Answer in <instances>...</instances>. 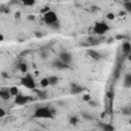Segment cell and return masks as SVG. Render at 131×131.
<instances>
[{"mask_svg":"<svg viewBox=\"0 0 131 131\" xmlns=\"http://www.w3.org/2000/svg\"><path fill=\"white\" fill-rule=\"evenodd\" d=\"M31 99H32V97H30V96H26V95L18 94L17 96H15L14 102H15V104H17V106H25V104H27Z\"/></svg>","mask_w":131,"mask_h":131,"instance_id":"cell-5","label":"cell"},{"mask_svg":"<svg viewBox=\"0 0 131 131\" xmlns=\"http://www.w3.org/2000/svg\"><path fill=\"white\" fill-rule=\"evenodd\" d=\"M119 14H120L121 16H122V15H125V14H126V11H120Z\"/></svg>","mask_w":131,"mask_h":131,"instance_id":"cell-32","label":"cell"},{"mask_svg":"<svg viewBox=\"0 0 131 131\" xmlns=\"http://www.w3.org/2000/svg\"><path fill=\"white\" fill-rule=\"evenodd\" d=\"M5 116V111L3 110V108H1V109H0V117H4Z\"/></svg>","mask_w":131,"mask_h":131,"instance_id":"cell-25","label":"cell"},{"mask_svg":"<svg viewBox=\"0 0 131 131\" xmlns=\"http://www.w3.org/2000/svg\"><path fill=\"white\" fill-rule=\"evenodd\" d=\"M28 20L29 21H34L35 20V15L34 14H29L28 15Z\"/></svg>","mask_w":131,"mask_h":131,"instance_id":"cell-27","label":"cell"},{"mask_svg":"<svg viewBox=\"0 0 131 131\" xmlns=\"http://www.w3.org/2000/svg\"><path fill=\"white\" fill-rule=\"evenodd\" d=\"M21 83H22L23 86H25L28 89H31V90L34 89L35 90V88H36L35 80H34V78L31 74H26L25 76L21 79Z\"/></svg>","mask_w":131,"mask_h":131,"instance_id":"cell-2","label":"cell"},{"mask_svg":"<svg viewBox=\"0 0 131 131\" xmlns=\"http://www.w3.org/2000/svg\"><path fill=\"white\" fill-rule=\"evenodd\" d=\"M34 118L37 119H53L54 118V112L52 110H50L49 108H38L36 109L34 112Z\"/></svg>","mask_w":131,"mask_h":131,"instance_id":"cell-1","label":"cell"},{"mask_svg":"<svg viewBox=\"0 0 131 131\" xmlns=\"http://www.w3.org/2000/svg\"><path fill=\"white\" fill-rule=\"evenodd\" d=\"M0 97H1L3 100H8L11 97L9 89H2L1 91H0Z\"/></svg>","mask_w":131,"mask_h":131,"instance_id":"cell-8","label":"cell"},{"mask_svg":"<svg viewBox=\"0 0 131 131\" xmlns=\"http://www.w3.org/2000/svg\"><path fill=\"white\" fill-rule=\"evenodd\" d=\"M101 128L103 129V131H114V127L112 126L111 124H107V123H103V124H100Z\"/></svg>","mask_w":131,"mask_h":131,"instance_id":"cell-15","label":"cell"},{"mask_svg":"<svg viewBox=\"0 0 131 131\" xmlns=\"http://www.w3.org/2000/svg\"><path fill=\"white\" fill-rule=\"evenodd\" d=\"M37 93H38V96L41 99H45L46 98V93L45 92H43V91H37Z\"/></svg>","mask_w":131,"mask_h":131,"instance_id":"cell-23","label":"cell"},{"mask_svg":"<svg viewBox=\"0 0 131 131\" xmlns=\"http://www.w3.org/2000/svg\"><path fill=\"white\" fill-rule=\"evenodd\" d=\"M4 40V36H3V34L1 33L0 34V41H3Z\"/></svg>","mask_w":131,"mask_h":131,"instance_id":"cell-30","label":"cell"},{"mask_svg":"<svg viewBox=\"0 0 131 131\" xmlns=\"http://www.w3.org/2000/svg\"><path fill=\"white\" fill-rule=\"evenodd\" d=\"M43 20L47 25H55L58 22V14L53 10H50L43 14Z\"/></svg>","mask_w":131,"mask_h":131,"instance_id":"cell-4","label":"cell"},{"mask_svg":"<svg viewBox=\"0 0 131 131\" xmlns=\"http://www.w3.org/2000/svg\"><path fill=\"white\" fill-rule=\"evenodd\" d=\"M40 86L42 88H46L49 86V81H48V78H42L40 80Z\"/></svg>","mask_w":131,"mask_h":131,"instance_id":"cell-17","label":"cell"},{"mask_svg":"<svg viewBox=\"0 0 131 131\" xmlns=\"http://www.w3.org/2000/svg\"><path fill=\"white\" fill-rule=\"evenodd\" d=\"M124 85H125V87H131V74L125 75V78H124Z\"/></svg>","mask_w":131,"mask_h":131,"instance_id":"cell-14","label":"cell"},{"mask_svg":"<svg viewBox=\"0 0 131 131\" xmlns=\"http://www.w3.org/2000/svg\"><path fill=\"white\" fill-rule=\"evenodd\" d=\"M83 116H84V118H86L87 120H92V117H91V116H90V117L87 116V115H83Z\"/></svg>","mask_w":131,"mask_h":131,"instance_id":"cell-29","label":"cell"},{"mask_svg":"<svg viewBox=\"0 0 131 131\" xmlns=\"http://www.w3.org/2000/svg\"><path fill=\"white\" fill-rule=\"evenodd\" d=\"M123 6H124V9L126 12L131 13V1H125L123 3Z\"/></svg>","mask_w":131,"mask_h":131,"instance_id":"cell-16","label":"cell"},{"mask_svg":"<svg viewBox=\"0 0 131 131\" xmlns=\"http://www.w3.org/2000/svg\"><path fill=\"white\" fill-rule=\"evenodd\" d=\"M110 30V27L104 22H97L93 26V32L96 35H103Z\"/></svg>","mask_w":131,"mask_h":131,"instance_id":"cell-3","label":"cell"},{"mask_svg":"<svg viewBox=\"0 0 131 131\" xmlns=\"http://www.w3.org/2000/svg\"><path fill=\"white\" fill-rule=\"evenodd\" d=\"M36 2L34 1V0H24L23 1V4L26 5V6H33Z\"/></svg>","mask_w":131,"mask_h":131,"instance_id":"cell-20","label":"cell"},{"mask_svg":"<svg viewBox=\"0 0 131 131\" xmlns=\"http://www.w3.org/2000/svg\"><path fill=\"white\" fill-rule=\"evenodd\" d=\"M82 99L84 100V101H87V102H89L92 98H91V95L90 94H84L83 96H82Z\"/></svg>","mask_w":131,"mask_h":131,"instance_id":"cell-22","label":"cell"},{"mask_svg":"<svg viewBox=\"0 0 131 131\" xmlns=\"http://www.w3.org/2000/svg\"><path fill=\"white\" fill-rule=\"evenodd\" d=\"M115 13H113V12H109V13H107V18L108 20H110V21H113V20H115Z\"/></svg>","mask_w":131,"mask_h":131,"instance_id":"cell-21","label":"cell"},{"mask_svg":"<svg viewBox=\"0 0 131 131\" xmlns=\"http://www.w3.org/2000/svg\"><path fill=\"white\" fill-rule=\"evenodd\" d=\"M129 124H130V125H131V120H130V121H129Z\"/></svg>","mask_w":131,"mask_h":131,"instance_id":"cell-33","label":"cell"},{"mask_svg":"<svg viewBox=\"0 0 131 131\" xmlns=\"http://www.w3.org/2000/svg\"><path fill=\"white\" fill-rule=\"evenodd\" d=\"M87 53H88L89 57H90L92 60H94V61H98V60H100V58H101L100 53H99L98 51L93 50V49H88V50H87Z\"/></svg>","mask_w":131,"mask_h":131,"instance_id":"cell-7","label":"cell"},{"mask_svg":"<svg viewBox=\"0 0 131 131\" xmlns=\"http://www.w3.org/2000/svg\"><path fill=\"white\" fill-rule=\"evenodd\" d=\"M14 16H15V18H20V17H21V13L17 11V12L14 13Z\"/></svg>","mask_w":131,"mask_h":131,"instance_id":"cell-28","label":"cell"},{"mask_svg":"<svg viewBox=\"0 0 131 131\" xmlns=\"http://www.w3.org/2000/svg\"><path fill=\"white\" fill-rule=\"evenodd\" d=\"M70 124L71 125H77L78 124V122H79V120H78V118L76 117V116H74V117H71L70 118Z\"/></svg>","mask_w":131,"mask_h":131,"instance_id":"cell-19","label":"cell"},{"mask_svg":"<svg viewBox=\"0 0 131 131\" xmlns=\"http://www.w3.org/2000/svg\"><path fill=\"white\" fill-rule=\"evenodd\" d=\"M127 60H128L129 62H131V53H129V54H127Z\"/></svg>","mask_w":131,"mask_h":131,"instance_id":"cell-31","label":"cell"},{"mask_svg":"<svg viewBox=\"0 0 131 131\" xmlns=\"http://www.w3.org/2000/svg\"><path fill=\"white\" fill-rule=\"evenodd\" d=\"M53 67L54 68H58V69H65V68H68V65H66L65 63H63L60 59L59 60H55L53 62Z\"/></svg>","mask_w":131,"mask_h":131,"instance_id":"cell-9","label":"cell"},{"mask_svg":"<svg viewBox=\"0 0 131 131\" xmlns=\"http://www.w3.org/2000/svg\"><path fill=\"white\" fill-rule=\"evenodd\" d=\"M72 86V93H74V94H77V93H81L83 91V88L81 86H78L77 84H71Z\"/></svg>","mask_w":131,"mask_h":131,"instance_id":"cell-11","label":"cell"},{"mask_svg":"<svg viewBox=\"0 0 131 131\" xmlns=\"http://www.w3.org/2000/svg\"><path fill=\"white\" fill-rule=\"evenodd\" d=\"M18 67H20V71H21L23 74H28V73H27V72H28V66H27V64L23 63V64H21Z\"/></svg>","mask_w":131,"mask_h":131,"instance_id":"cell-18","label":"cell"},{"mask_svg":"<svg viewBox=\"0 0 131 131\" xmlns=\"http://www.w3.org/2000/svg\"><path fill=\"white\" fill-rule=\"evenodd\" d=\"M89 104H90L91 107H93V108H95V107L97 106V102H96V101H93V100L91 99V100L89 101Z\"/></svg>","mask_w":131,"mask_h":131,"instance_id":"cell-24","label":"cell"},{"mask_svg":"<svg viewBox=\"0 0 131 131\" xmlns=\"http://www.w3.org/2000/svg\"><path fill=\"white\" fill-rule=\"evenodd\" d=\"M48 81H49V85L50 86H54V85H57L59 83L60 79L57 76H49L48 77Z\"/></svg>","mask_w":131,"mask_h":131,"instance_id":"cell-12","label":"cell"},{"mask_svg":"<svg viewBox=\"0 0 131 131\" xmlns=\"http://www.w3.org/2000/svg\"><path fill=\"white\" fill-rule=\"evenodd\" d=\"M8 89H9V92H10L11 96H13V97H15V96H17L18 94H20V91H18V88L16 86H12V87H10Z\"/></svg>","mask_w":131,"mask_h":131,"instance_id":"cell-13","label":"cell"},{"mask_svg":"<svg viewBox=\"0 0 131 131\" xmlns=\"http://www.w3.org/2000/svg\"><path fill=\"white\" fill-rule=\"evenodd\" d=\"M122 50H123V52L126 53V54L131 53V44H130L129 42H127V41L124 42L123 45H122Z\"/></svg>","mask_w":131,"mask_h":131,"instance_id":"cell-10","label":"cell"},{"mask_svg":"<svg viewBox=\"0 0 131 131\" xmlns=\"http://www.w3.org/2000/svg\"><path fill=\"white\" fill-rule=\"evenodd\" d=\"M59 59L65 63L66 65H69L71 62H72V57H71V54L68 52V51H62L59 55Z\"/></svg>","mask_w":131,"mask_h":131,"instance_id":"cell-6","label":"cell"},{"mask_svg":"<svg viewBox=\"0 0 131 131\" xmlns=\"http://www.w3.org/2000/svg\"><path fill=\"white\" fill-rule=\"evenodd\" d=\"M116 39L117 40H124L125 39V36H123V35H117L116 36Z\"/></svg>","mask_w":131,"mask_h":131,"instance_id":"cell-26","label":"cell"}]
</instances>
